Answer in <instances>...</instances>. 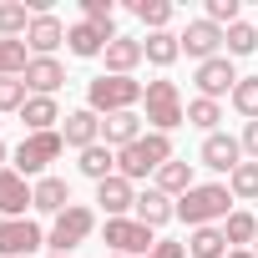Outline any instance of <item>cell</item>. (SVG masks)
Here are the masks:
<instances>
[{"label":"cell","instance_id":"11","mask_svg":"<svg viewBox=\"0 0 258 258\" xmlns=\"http://www.w3.org/2000/svg\"><path fill=\"white\" fill-rule=\"evenodd\" d=\"M116 36H121L116 26H91V21H71V31H66V51H71L76 61H101V56H106V46H111Z\"/></svg>","mask_w":258,"mask_h":258},{"label":"cell","instance_id":"38","mask_svg":"<svg viewBox=\"0 0 258 258\" xmlns=\"http://www.w3.org/2000/svg\"><path fill=\"white\" fill-rule=\"evenodd\" d=\"M147 258H187V243H177V238H157V248H152Z\"/></svg>","mask_w":258,"mask_h":258},{"label":"cell","instance_id":"25","mask_svg":"<svg viewBox=\"0 0 258 258\" xmlns=\"http://www.w3.org/2000/svg\"><path fill=\"white\" fill-rule=\"evenodd\" d=\"M76 172H81L86 182H106V177H116V152H111L106 142H96V147L76 152Z\"/></svg>","mask_w":258,"mask_h":258},{"label":"cell","instance_id":"35","mask_svg":"<svg viewBox=\"0 0 258 258\" xmlns=\"http://www.w3.org/2000/svg\"><path fill=\"white\" fill-rule=\"evenodd\" d=\"M31 101L21 76H0V116H21V106Z\"/></svg>","mask_w":258,"mask_h":258},{"label":"cell","instance_id":"29","mask_svg":"<svg viewBox=\"0 0 258 258\" xmlns=\"http://www.w3.org/2000/svg\"><path fill=\"white\" fill-rule=\"evenodd\" d=\"M233 248H228V238H223V228H192L187 233V258H228Z\"/></svg>","mask_w":258,"mask_h":258},{"label":"cell","instance_id":"17","mask_svg":"<svg viewBox=\"0 0 258 258\" xmlns=\"http://www.w3.org/2000/svg\"><path fill=\"white\" fill-rule=\"evenodd\" d=\"M61 137H66V147H71V152L96 147V142H101V116H96L91 106H71V111H66V121H61Z\"/></svg>","mask_w":258,"mask_h":258},{"label":"cell","instance_id":"32","mask_svg":"<svg viewBox=\"0 0 258 258\" xmlns=\"http://www.w3.org/2000/svg\"><path fill=\"white\" fill-rule=\"evenodd\" d=\"M228 192L233 203H258V162H238L228 172Z\"/></svg>","mask_w":258,"mask_h":258},{"label":"cell","instance_id":"41","mask_svg":"<svg viewBox=\"0 0 258 258\" xmlns=\"http://www.w3.org/2000/svg\"><path fill=\"white\" fill-rule=\"evenodd\" d=\"M101 258H121V253H101Z\"/></svg>","mask_w":258,"mask_h":258},{"label":"cell","instance_id":"3","mask_svg":"<svg viewBox=\"0 0 258 258\" xmlns=\"http://www.w3.org/2000/svg\"><path fill=\"white\" fill-rule=\"evenodd\" d=\"M142 121H147V132H162V137H172L177 126L187 121V101H182V86L172 76L147 81V91H142Z\"/></svg>","mask_w":258,"mask_h":258},{"label":"cell","instance_id":"37","mask_svg":"<svg viewBox=\"0 0 258 258\" xmlns=\"http://www.w3.org/2000/svg\"><path fill=\"white\" fill-rule=\"evenodd\" d=\"M81 21H91V26H116V6H111V0H81Z\"/></svg>","mask_w":258,"mask_h":258},{"label":"cell","instance_id":"4","mask_svg":"<svg viewBox=\"0 0 258 258\" xmlns=\"http://www.w3.org/2000/svg\"><path fill=\"white\" fill-rule=\"evenodd\" d=\"M142 91H147V81H137V76H111V71H101V76L86 81V106H91L96 116L142 111Z\"/></svg>","mask_w":258,"mask_h":258},{"label":"cell","instance_id":"27","mask_svg":"<svg viewBox=\"0 0 258 258\" xmlns=\"http://www.w3.org/2000/svg\"><path fill=\"white\" fill-rule=\"evenodd\" d=\"M126 11H132V16L147 26V36H152V31H172V16H177L172 0H132Z\"/></svg>","mask_w":258,"mask_h":258},{"label":"cell","instance_id":"19","mask_svg":"<svg viewBox=\"0 0 258 258\" xmlns=\"http://www.w3.org/2000/svg\"><path fill=\"white\" fill-rule=\"evenodd\" d=\"M61 121H66V111H61L56 96H31V101L21 106V126H26V137H31V132H61Z\"/></svg>","mask_w":258,"mask_h":258},{"label":"cell","instance_id":"15","mask_svg":"<svg viewBox=\"0 0 258 258\" xmlns=\"http://www.w3.org/2000/svg\"><path fill=\"white\" fill-rule=\"evenodd\" d=\"M21 81H26L31 96H56L66 86V61L61 56H31V66H26Z\"/></svg>","mask_w":258,"mask_h":258},{"label":"cell","instance_id":"22","mask_svg":"<svg viewBox=\"0 0 258 258\" xmlns=\"http://www.w3.org/2000/svg\"><path fill=\"white\" fill-rule=\"evenodd\" d=\"M31 182L16 172V167H6V172H0V218H26L31 213Z\"/></svg>","mask_w":258,"mask_h":258},{"label":"cell","instance_id":"21","mask_svg":"<svg viewBox=\"0 0 258 258\" xmlns=\"http://www.w3.org/2000/svg\"><path fill=\"white\" fill-rule=\"evenodd\" d=\"M152 187H157V192H167L172 203H177V198H187V192L198 187V162H187V157H172V162H167V167L152 177Z\"/></svg>","mask_w":258,"mask_h":258},{"label":"cell","instance_id":"23","mask_svg":"<svg viewBox=\"0 0 258 258\" xmlns=\"http://www.w3.org/2000/svg\"><path fill=\"white\" fill-rule=\"evenodd\" d=\"M142 61H147V56H142V36H116V41L106 46V56H101V66H106L111 76H137Z\"/></svg>","mask_w":258,"mask_h":258},{"label":"cell","instance_id":"28","mask_svg":"<svg viewBox=\"0 0 258 258\" xmlns=\"http://www.w3.org/2000/svg\"><path fill=\"white\" fill-rule=\"evenodd\" d=\"M253 51H258V26H253V21H233V26L223 31V56L243 61V56H253Z\"/></svg>","mask_w":258,"mask_h":258},{"label":"cell","instance_id":"12","mask_svg":"<svg viewBox=\"0 0 258 258\" xmlns=\"http://www.w3.org/2000/svg\"><path fill=\"white\" fill-rule=\"evenodd\" d=\"M238 162H248V157H243V142H238L233 132H213V137H203V147H198V167L228 177Z\"/></svg>","mask_w":258,"mask_h":258},{"label":"cell","instance_id":"2","mask_svg":"<svg viewBox=\"0 0 258 258\" xmlns=\"http://www.w3.org/2000/svg\"><path fill=\"white\" fill-rule=\"evenodd\" d=\"M172 157H177L172 137H162V132H142L132 147H121V152H116V172H121L126 182H147V177H157Z\"/></svg>","mask_w":258,"mask_h":258},{"label":"cell","instance_id":"1","mask_svg":"<svg viewBox=\"0 0 258 258\" xmlns=\"http://www.w3.org/2000/svg\"><path fill=\"white\" fill-rule=\"evenodd\" d=\"M233 208L238 203H233L228 182H198L187 198H177V223H187V233L192 228H223Z\"/></svg>","mask_w":258,"mask_h":258},{"label":"cell","instance_id":"33","mask_svg":"<svg viewBox=\"0 0 258 258\" xmlns=\"http://www.w3.org/2000/svg\"><path fill=\"white\" fill-rule=\"evenodd\" d=\"M228 106H233V111H238L243 121H258V76H243V81L233 86Z\"/></svg>","mask_w":258,"mask_h":258},{"label":"cell","instance_id":"14","mask_svg":"<svg viewBox=\"0 0 258 258\" xmlns=\"http://www.w3.org/2000/svg\"><path fill=\"white\" fill-rule=\"evenodd\" d=\"M66 21L56 16V11H41V16H31V31H26V46H31V56H56L61 46H66Z\"/></svg>","mask_w":258,"mask_h":258},{"label":"cell","instance_id":"13","mask_svg":"<svg viewBox=\"0 0 258 258\" xmlns=\"http://www.w3.org/2000/svg\"><path fill=\"white\" fill-rule=\"evenodd\" d=\"M96 213L101 218H132V208H137V182H126L121 172L116 177H106V182H96Z\"/></svg>","mask_w":258,"mask_h":258},{"label":"cell","instance_id":"31","mask_svg":"<svg viewBox=\"0 0 258 258\" xmlns=\"http://www.w3.org/2000/svg\"><path fill=\"white\" fill-rule=\"evenodd\" d=\"M26 31H31V6L0 0V36H6V41H26Z\"/></svg>","mask_w":258,"mask_h":258},{"label":"cell","instance_id":"20","mask_svg":"<svg viewBox=\"0 0 258 258\" xmlns=\"http://www.w3.org/2000/svg\"><path fill=\"white\" fill-rule=\"evenodd\" d=\"M147 132V121H142V111H116V116H101V142L111 147V152H121V147H132L137 137Z\"/></svg>","mask_w":258,"mask_h":258},{"label":"cell","instance_id":"42","mask_svg":"<svg viewBox=\"0 0 258 258\" xmlns=\"http://www.w3.org/2000/svg\"><path fill=\"white\" fill-rule=\"evenodd\" d=\"M253 258H258V243H253Z\"/></svg>","mask_w":258,"mask_h":258},{"label":"cell","instance_id":"16","mask_svg":"<svg viewBox=\"0 0 258 258\" xmlns=\"http://www.w3.org/2000/svg\"><path fill=\"white\" fill-rule=\"evenodd\" d=\"M31 213H41V218H61L66 208H71V177H61V172H51V177H41V182H31Z\"/></svg>","mask_w":258,"mask_h":258},{"label":"cell","instance_id":"40","mask_svg":"<svg viewBox=\"0 0 258 258\" xmlns=\"http://www.w3.org/2000/svg\"><path fill=\"white\" fill-rule=\"evenodd\" d=\"M6 167H11V147H6V142H0V172H6Z\"/></svg>","mask_w":258,"mask_h":258},{"label":"cell","instance_id":"36","mask_svg":"<svg viewBox=\"0 0 258 258\" xmlns=\"http://www.w3.org/2000/svg\"><path fill=\"white\" fill-rule=\"evenodd\" d=\"M203 16L213 21V26H233V21H243V0H208V6H203Z\"/></svg>","mask_w":258,"mask_h":258},{"label":"cell","instance_id":"5","mask_svg":"<svg viewBox=\"0 0 258 258\" xmlns=\"http://www.w3.org/2000/svg\"><path fill=\"white\" fill-rule=\"evenodd\" d=\"M61 152H66V137H61V132H31V137L16 142L11 167H16L26 182H41V177H51V162H61Z\"/></svg>","mask_w":258,"mask_h":258},{"label":"cell","instance_id":"43","mask_svg":"<svg viewBox=\"0 0 258 258\" xmlns=\"http://www.w3.org/2000/svg\"><path fill=\"white\" fill-rule=\"evenodd\" d=\"M0 126H6V116H0Z\"/></svg>","mask_w":258,"mask_h":258},{"label":"cell","instance_id":"8","mask_svg":"<svg viewBox=\"0 0 258 258\" xmlns=\"http://www.w3.org/2000/svg\"><path fill=\"white\" fill-rule=\"evenodd\" d=\"M238 81H243V71H238L233 56H213V61L192 66V86H198V96H208V101H228Z\"/></svg>","mask_w":258,"mask_h":258},{"label":"cell","instance_id":"18","mask_svg":"<svg viewBox=\"0 0 258 258\" xmlns=\"http://www.w3.org/2000/svg\"><path fill=\"white\" fill-rule=\"evenodd\" d=\"M132 218H137V223H147L152 233H162L167 223H177V203H172L167 192H157V187L147 182V187L137 192V208H132Z\"/></svg>","mask_w":258,"mask_h":258},{"label":"cell","instance_id":"26","mask_svg":"<svg viewBox=\"0 0 258 258\" xmlns=\"http://www.w3.org/2000/svg\"><path fill=\"white\" fill-rule=\"evenodd\" d=\"M223 238H228V248H253L258 243V213L253 208H233L228 223H223Z\"/></svg>","mask_w":258,"mask_h":258},{"label":"cell","instance_id":"30","mask_svg":"<svg viewBox=\"0 0 258 258\" xmlns=\"http://www.w3.org/2000/svg\"><path fill=\"white\" fill-rule=\"evenodd\" d=\"M223 101H208V96H192L187 101V126H198L203 137H213V132H223Z\"/></svg>","mask_w":258,"mask_h":258},{"label":"cell","instance_id":"39","mask_svg":"<svg viewBox=\"0 0 258 258\" xmlns=\"http://www.w3.org/2000/svg\"><path fill=\"white\" fill-rule=\"evenodd\" d=\"M238 142H243V157L258 162V121H243V137H238Z\"/></svg>","mask_w":258,"mask_h":258},{"label":"cell","instance_id":"6","mask_svg":"<svg viewBox=\"0 0 258 258\" xmlns=\"http://www.w3.org/2000/svg\"><path fill=\"white\" fill-rule=\"evenodd\" d=\"M96 233V208H86V203H71L61 218H51V228H46V253H56V258H71L86 238Z\"/></svg>","mask_w":258,"mask_h":258},{"label":"cell","instance_id":"34","mask_svg":"<svg viewBox=\"0 0 258 258\" xmlns=\"http://www.w3.org/2000/svg\"><path fill=\"white\" fill-rule=\"evenodd\" d=\"M26 66H31V46L0 36V76H26Z\"/></svg>","mask_w":258,"mask_h":258},{"label":"cell","instance_id":"10","mask_svg":"<svg viewBox=\"0 0 258 258\" xmlns=\"http://www.w3.org/2000/svg\"><path fill=\"white\" fill-rule=\"evenodd\" d=\"M177 41H182V56L187 61H213V56H223V26H213L208 16H192L182 31H177Z\"/></svg>","mask_w":258,"mask_h":258},{"label":"cell","instance_id":"7","mask_svg":"<svg viewBox=\"0 0 258 258\" xmlns=\"http://www.w3.org/2000/svg\"><path fill=\"white\" fill-rule=\"evenodd\" d=\"M157 238H162V233H152V228L137 223V218H106V223H101L106 253H121V258H147V253L157 248Z\"/></svg>","mask_w":258,"mask_h":258},{"label":"cell","instance_id":"9","mask_svg":"<svg viewBox=\"0 0 258 258\" xmlns=\"http://www.w3.org/2000/svg\"><path fill=\"white\" fill-rule=\"evenodd\" d=\"M46 248V228L36 218H0V258H31Z\"/></svg>","mask_w":258,"mask_h":258},{"label":"cell","instance_id":"44","mask_svg":"<svg viewBox=\"0 0 258 258\" xmlns=\"http://www.w3.org/2000/svg\"><path fill=\"white\" fill-rule=\"evenodd\" d=\"M46 258H56V253H46Z\"/></svg>","mask_w":258,"mask_h":258},{"label":"cell","instance_id":"24","mask_svg":"<svg viewBox=\"0 0 258 258\" xmlns=\"http://www.w3.org/2000/svg\"><path fill=\"white\" fill-rule=\"evenodd\" d=\"M142 56H147V66H157V71L177 66V56H182L177 31H152V36H142Z\"/></svg>","mask_w":258,"mask_h":258}]
</instances>
